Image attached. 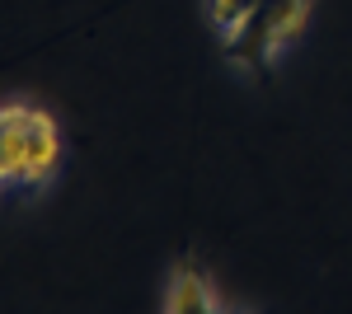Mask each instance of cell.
Segmentation results:
<instances>
[{"mask_svg": "<svg viewBox=\"0 0 352 314\" xmlns=\"http://www.w3.org/2000/svg\"><path fill=\"white\" fill-rule=\"evenodd\" d=\"M221 52L244 76H268L277 52L310 24V0H207Z\"/></svg>", "mask_w": 352, "mask_h": 314, "instance_id": "cell-1", "label": "cell"}, {"mask_svg": "<svg viewBox=\"0 0 352 314\" xmlns=\"http://www.w3.org/2000/svg\"><path fill=\"white\" fill-rule=\"evenodd\" d=\"M0 164H5L10 188L52 183L61 164V131L43 108H0Z\"/></svg>", "mask_w": 352, "mask_h": 314, "instance_id": "cell-2", "label": "cell"}, {"mask_svg": "<svg viewBox=\"0 0 352 314\" xmlns=\"http://www.w3.org/2000/svg\"><path fill=\"white\" fill-rule=\"evenodd\" d=\"M164 310H174V314H212V310H221L217 287H212L192 262H184V267H174V277H169Z\"/></svg>", "mask_w": 352, "mask_h": 314, "instance_id": "cell-3", "label": "cell"}, {"mask_svg": "<svg viewBox=\"0 0 352 314\" xmlns=\"http://www.w3.org/2000/svg\"><path fill=\"white\" fill-rule=\"evenodd\" d=\"M5 188H10V183H5V164H0V192H5Z\"/></svg>", "mask_w": 352, "mask_h": 314, "instance_id": "cell-4", "label": "cell"}]
</instances>
